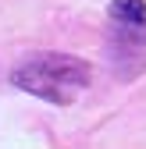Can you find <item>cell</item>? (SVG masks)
<instances>
[{"instance_id":"6da1fadb","label":"cell","mask_w":146,"mask_h":149,"mask_svg":"<svg viewBox=\"0 0 146 149\" xmlns=\"http://www.w3.org/2000/svg\"><path fill=\"white\" fill-rule=\"evenodd\" d=\"M14 82L29 92H39V96L53 100V103H68L71 92L82 89L86 68L75 64V61H64V57H43V61L22 68L14 74Z\"/></svg>"},{"instance_id":"7a4b0ae2","label":"cell","mask_w":146,"mask_h":149,"mask_svg":"<svg viewBox=\"0 0 146 149\" xmlns=\"http://www.w3.org/2000/svg\"><path fill=\"white\" fill-rule=\"evenodd\" d=\"M111 14H114V22L128 25V29H146V4L142 0H114Z\"/></svg>"}]
</instances>
